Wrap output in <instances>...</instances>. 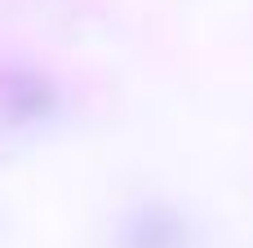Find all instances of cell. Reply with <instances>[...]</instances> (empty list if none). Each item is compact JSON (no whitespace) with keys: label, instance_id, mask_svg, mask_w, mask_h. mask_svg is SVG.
<instances>
[{"label":"cell","instance_id":"obj_2","mask_svg":"<svg viewBox=\"0 0 253 248\" xmlns=\"http://www.w3.org/2000/svg\"><path fill=\"white\" fill-rule=\"evenodd\" d=\"M120 235H125V248H178L182 235H187V222L173 204L147 200L125 217Z\"/></svg>","mask_w":253,"mask_h":248},{"label":"cell","instance_id":"obj_1","mask_svg":"<svg viewBox=\"0 0 253 248\" xmlns=\"http://www.w3.org/2000/svg\"><path fill=\"white\" fill-rule=\"evenodd\" d=\"M71 115V93L58 71L27 53H0V138L40 142Z\"/></svg>","mask_w":253,"mask_h":248}]
</instances>
